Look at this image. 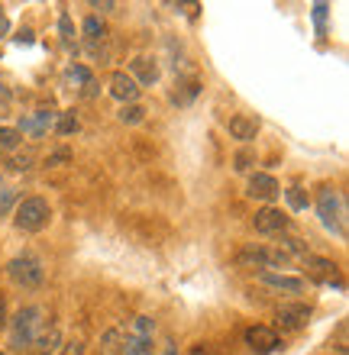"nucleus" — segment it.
Here are the masks:
<instances>
[{
    "label": "nucleus",
    "mask_w": 349,
    "mask_h": 355,
    "mask_svg": "<svg viewBox=\"0 0 349 355\" xmlns=\"http://www.w3.org/2000/svg\"><path fill=\"white\" fill-rule=\"evenodd\" d=\"M46 329V310L39 304H29V307H19V313L10 320V349L13 352H29L33 339Z\"/></svg>",
    "instance_id": "1"
},
{
    "label": "nucleus",
    "mask_w": 349,
    "mask_h": 355,
    "mask_svg": "<svg viewBox=\"0 0 349 355\" xmlns=\"http://www.w3.org/2000/svg\"><path fill=\"white\" fill-rule=\"evenodd\" d=\"M317 216H321V226L327 233L346 239V200L337 187H321L317 191Z\"/></svg>",
    "instance_id": "2"
},
{
    "label": "nucleus",
    "mask_w": 349,
    "mask_h": 355,
    "mask_svg": "<svg viewBox=\"0 0 349 355\" xmlns=\"http://www.w3.org/2000/svg\"><path fill=\"white\" fill-rule=\"evenodd\" d=\"M49 220H52V207H49L46 197H23V200L13 207V226L23 230V233L46 230Z\"/></svg>",
    "instance_id": "3"
},
{
    "label": "nucleus",
    "mask_w": 349,
    "mask_h": 355,
    "mask_svg": "<svg viewBox=\"0 0 349 355\" xmlns=\"http://www.w3.org/2000/svg\"><path fill=\"white\" fill-rule=\"evenodd\" d=\"M7 275H10V281H13L17 288L36 291V288H42V281H46V265H42L39 255L23 252V255H17V259H10Z\"/></svg>",
    "instance_id": "4"
},
{
    "label": "nucleus",
    "mask_w": 349,
    "mask_h": 355,
    "mask_svg": "<svg viewBox=\"0 0 349 355\" xmlns=\"http://www.w3.org/2000/svg\"><path fill=\"white\" fill-rule=\"evenodd\" d=\"M314 317V307L311 304H304V300H291V304H282V307L275 310V323L284 329V333H298L311 323Z\"/></svg>",
    "instance_id": "5"
},
{
    "label": "nucleus",
    "mask_w": 349,
    "mask_h": 355,
    "mask_svg": "<svg viewBox=\"0 0 349 355\" xmlns=\"http://www.w3.org/2000/svg\"><path fill=\"white\" fill-rule=\"evenodd\" d=\"M259 284H265L275 294H288V297H298V294H307V281L294 278V275H282V271H259L255 275Z\"/></svg>",
    "instance_id": "6"
},
{
    "label": "nucleus",
    "mask_w": 349,
    "mask_h": 355,
    "mask_svg": "<svg viewBox=\"0 0 349 355\" xmlns=\"http://www.w3.org/2000/svg\"><path fill=\"white\" fill-rule=\"evenodd\" d=\"M246 346H249V352H255V355H272V352H278V346H282V339H278V333H275L272 327H249L246 329Z\"/></svg>",
    "instance_id": "7"
},
{
    "label": "nucleus",
    "mask_w": 349,
    "mask_h": 355,
    "mask_svg": "<svg viewBox=\"0 0 349 355\" xmlns=\"http://www.w3.org/2000/svg\"><path fill=\"white\" fill-rule=\"evenodd\" d=\"M253 226H255V233H265V236H278L288 230V216L278 210V207H262L259 214L253 216Z\"/></svg>",
    "instance_id": "8"
},
{
    "label": "nucleus",
    "mask_w": 349,
    "mask_h": 355,
    "mask_svg": "<svg viewBox=\"0 0 349 355\" xmlns=\"http://www.w3.org/2000/svg\"><path fill=\"white\" fill-rule=\"evenodd\" d=\"M56 110H49V107H42V110H36L33 116H26V120H19L17 130L23 132V136H33V139H42L52 126H56Z\"/></svg>",
    "instance_id": "9"
},
{
    "label": "nucleus",
    "mask_w": 349,
    "mask_h": 355,
    "mask_svg": "<svg viewBox=\"0 0 349 355\" xmlns=\"http://www.w3.org/2000/svg\"><path fill=\"white\" fill-rule=\"evenodd\" d=\"M246 194L253 197V200H275V197L282 194V187H278V181H275L272 175H265V171H255V175H249V184H246Z\"/></svg>",
    "instance_id": "10"
},
{
    "label": "nucleus",
    "mask_w": 349,
    "mask_h": 355,
    "mask_svg": "<svg viewBox=\"0 0 349 355\" xmlns=\"http://www.w3.org/2000/svg\"><path fill=\"white\" fill-rule=\"evenodd\" d=\"M107 91H110V97L120 101V103H136L139 101V85H136L126 71H114L110 81H107Z\"/></svg>",
    "instance_id": "11"
},
{
    "label": "nucleus",
    "mask_w": 349,
    "mask_h": 355,
    "mask_svg": "<svg viewBox=\"0 0 349 355\" xmlns=\"http://www.w3.org/2000/svg\"><path fill=\"white\" fill-rule=\"evenodd\" d=\"M126 75H130L142 91V87H152L155 81H159V65H155V58L139 55V58H133L130 62V71H126Z\"/></svg>",
    "instance_id": "12"
},
{
    "label": "nucleus",
    "mask_w": 349,
    "mask_h": 355,
    "mask_svg": "<svg viewBox=\"0 0 349 355\" xmlns=\"http://www.w3.org/2000/svg\"><path fill=\"white\" fill-rule=\"evenodd\" d=\"M304 268H307V278L304 281H317V284H330L333 278H337V262H330V259H321V255H307V259H301Z\"/></svg>",
    "instance_id": "13"
},
{
    "label": "nucleus",
    "mask_w": 349,
    "mask_h": 355,
    "mask_svg": "<svg viewBox=\"0 0 349 355\" xmlns=\"http://www.w3.org/2000/svg\"><path fill=\"white\" fill-rule=\"evenodd\" d=\"M227 132L233 136L236 142H253L255 136H259V120L255 116H249V113H236V116H230L227 123Z\"/></svg>",
    "instance_id": "14"
},
{
    "label": "nucleus",
    "mask_w": 349,
    "mask_h": 355,
    "mask_svg": "<svg viewBox=\"0 0 349 355\" xmlns=\"http://www.w3.org/2000/svg\"><path fill=\"white\" fill-rule=\"evenodd\" d=\"M275 249H278V252H284L288 259H307V255H311L307 243H304L301 236H291L288 230H284V233H278V243H275Z\"/></svg>",
    "instance_id": "15"
},
{
    "label": "nucleus",
    "mask_w": 349,
    "mask_h": 355,
    "mask_svg": "<svg viewBox=\"0 0 349 355\" xmlns=\"http://www.w3.org/2000/svg\"><path fill=\"white\" fill-rule=\"evenodd\" d=\"M62 349V333L56 327L52 329H42L36 339H33V346H29V355H52Z\"/></svg>",
    "instance_id": "16"
},
{
    "label": "nucleus",
    "mask_w": 349,
    "mask_h": 355,
    "mask_svg": "<svg viewBox=\"0 0 349 355\" xmlns=\"http://www.w3.org/2000/svg\"><path fill=\"white\" fill-rule=\"evenodd\" d=\"M123 339H126V329H123V327H110L104 336H101V343H97V352H101V355H120Z\"/></svg>",
    "instance_id": "17"
},
{
    "label": "nucleus",
    "mask_w": 349,
    "mask_h": 355,
    "mask_svg": "<svg viewBox=\"0 0 349 355\" xmlns=\"http://www.w3.org/2000/svg\"><path fill=\"white\" fill-rule=\"evenodd\" d=\"M52 130H56V136H75V132L81 130V120H78L75 110H62L56 116V126H52Z\"/></svg>",
    "instance_id": "18"
},
{
    "label": "nucleus",
    "mask_w": 349,
    "mask_h": 355,
    "mask_svg": "<svg viewBox=\"0 0 349 355\" xmlns=\"http://www.w3.org/2000/svg\"><path fill=\"white\" fill-rule=\"evenodd\" d=\"M23 146V132L13 126H0V155H13Z\"/></svg>",
    "instance_id": "19"
},
{
    "label": "nucleus",
    "mask_w": 349,
    "mask_h": 355,
    "mask_svg": "<svg viewBox=\"0 0 349 355\" xmlns=\"http://www.w3.org/2000/svg\"><path fill=\"white\" fill-rule=\"evenodd\" d=\"M58 36H62V46L68 52H75L78 49V36H75V26H71V17H68V10L58 13Z\"/></svg>",
    "instance_id": "20"
},
{
    "label": "nucleus",
    "mask_w": 349,
    "mask_h": 355,
    "mask_svg": "<svg viewBox=\"0 0 349 355\" xmlns=\"http://www.w3.org/2000/svg\"><path fill=\"white\" fill-rule=\"evenodd\" d=\"M65 85L68 87H87L91 81H94V75H91V68H85V65H68L65 68Z\"/></svg>",
    "instance_id": "21"
},
{
    "label": "nucleus",
    "mask_w": 349,
    "mask_h": 355,
    "mask_svg": "<svg viewBox=\"0 0 349 355\" xmlns=\"http://www.w3.org/2000/svg\"><path fill=\"white\" fill-rule=\"evenodd\" d=\"M104 33H107V26H104V19L101 17H87L85 23H81V36H85V42H101L104 39Z\"/></svg>",
    "instance_id": "22"
},
{
    "label": "nucleus",
    "mask_w": 349,
    "mask_h": 355,
    "mask_svg": "<svg viewBox=\"0 0 349 355\" xmlns=\"http://www.w3.org/2000/svg\"><path fill=\"white\" fill-rule=\"evenodd\" d=\"M120 355H152V339L146 336H126Z\"/></svg>",
    "instance_id": "23"
},
{
    "label": "nucleus",
    "mask_w": 349,
    "mask_h": 355,
    "mask_svg": "<svg viewBox=\"0 0 349 355\" xmlns=\"http://www.w3.org/2000/svg\"><path fill=\"white\" fill-rule=\"evenodd\" d=\"M126 336H146V339H152V336H155V320H152V317H133L130 320V329H126Z\"/></svg>",
    "instance_id": "24"
},
{
    "label": "nucleus",
    "mask_w": 349,
    "mask_h": 355,
    "mask_svg": "<svg viewBox=\"0 0 349 355\" xmlns=\"http://www.w3.org/2000/svg\"><path fill=\"white\" fill-rule=\"evenodd\" d=\"M146 120V110H142L139 103H123L120 110V123H130V126H136V123Z\"/></svg>",
    "instance_id": "25"
},
{
    "label": "nucleus",
    "mask_w": 349,
    "mask_h": 355,
    "mask_svg": "<svg viewBox=\"0 0 349 355\" xmlns=\"http://www.w3.org/2000/svg\"><path fill=\"white\" fill-rule=\"evenodd\" d=\"M33 155H29V152H23V155H10V171H17V175H26V171H33Z\"/></svg>",
    "instance_id": "26"
},
{
    "label": "nucleus",
    "mask_w": 349,
    "mask_h": 355,
    "mask_svg": "<svg viewBox=\"0 0 349 355\" xmlns=\"http://www.w3.org/2000/svg\"><path fill=\"white\" fill-rule=\"evenodd\" d=\"M17 204H19L17 191H13V187H0V216H7Z\"/></svg>",
    "instance_id": "27"
},
{
    "label": "nucleus",
    "mask_w": 349,
    "mask_h": 355,
    "mask_svg": "<svg viewBox=\"0 0 349 355\" xmlns=\"http://www.w3.org/2000/svg\"><path fill=\"white\" fill-rule=\"evenodd\" d=\"M284 197H288L291 210H304V207H307V194H304V187H288Z\"/></svg>",
    "instance_id": "28"
},
{
    "label": "nucleus",
    "mask_w": 349,
    "mask_h": 355,
    "mask_svg": "<svg viewBox=\"0 0 349 355\" xmlns=\"http://www.w3.org/2000/svg\"><path fill=\"white\" fill-rule=\"evenodd\" d=\"M253 165H255V152H253V149H243V152H239V155L233 159V168H236V171H249Z\"/></svg>",
    "instance_id": "29"
},
{
    "label": "nucleus",
    "mask_w": 349,
    "mask_h": 355,
    "mask_svg": "<svg viewBox=\"0 0 349 355\" xmlns=\"http://www.w3.org/2000/svg\"><path fill=\"white\" fill-rule=\"evenodd\" d=\"M327 3H314V19H317V26H321V33H323V19H327Z\"/></svg>",
    "instance_id": "30"
},
{
    "label": "nucleus",
    "mask_w": 349,
    "mask_h": 355,
    "mask_svg": "<svg viewBox=\"0 0 349 355\" xmlns=\"http://www.w3.org/2000/svg\"><path fill=\"white\" fill-rule=\"evenodd\" d=\"M68 159H71V152L58 149V152H52V155H49V165H58V162H68Z\"/></svg>",
    "instance_id": "31"
},
{
    "label": "nucleus",
    "mask_w": 349,
    "mask_h": 355,
    "mask_svg": "<svg viewBox=\"0 0 349 355\" xmlns=\"http://www.w3.org/2000/svg\"><path fill=\"white\" fill-rule=\"evenodd\" d=\"M62 355H85V346L81 343H68V346H62Z\"/></svg>",
    "instance_id": "32"
},
{
    "label": "nucleus",
    "mask_w": 349,
    "mask_h": 355,
    "mask_svg": "<svg viewBox=\"0 0 349 355\" xmlns=\"http://www.w3.org/2000/svg\"><path fill=\"white\" fill-rule=\"evenodd\" d=\"M91 7H94V10H101V13H110V10H114L117 3H114V0H104V3H101V0H94Z\"/></svg>",
    "instance_id": "33"
},
{
    "label": "nucleus",
    "mask_w": 349,
    "mask_h": 355,
    "mask_svg": "<svg viewBox=\"0 0 349 355\" xmlns=\"http://www.w3.org/2000/svg\"><path fill=\"white\" fill-rule=\"evenodd\" d=\"M7 33H10V19H7V13L0 10V39H7Z\"/></svg>",
    "instance_id": "34"
},
{
    "label": "nucleus",
    "mask_w": 349,
    "mask_h": 355,
    "mask_svg": "<svg viewBox=\"0 0 349 355\" xmlns=\"http://www.w3.org/2000/svg\"><path fill=\"white\" fill-rule=\"evenodd\" d=\"M7 327V300H3V294H0V329Z\"/></svg>",
    "instance_id": "35"
},
{
    "label": "nucleus",
    "mask_w": 349,
    "mask_h": 355,
    "mask_svg": "<svg viewBox=\"0 0 349 355\" xmlns=\"http://www.w3.org/2000/svg\"><path fill=\"white\" fill-rule=\"evenodd\" d=\"M17 42H26V46H29V42H33V33H19Z\"/></svg>",
    "instance_id": "36"
},
{
    "label": "nucleus",
    "mask_w": 349,
    "mask_h": 355,
    "mask_svg": "<svg viewBox=\"0 0 349 355\" xmlns=\"http://www.w3.org/2000/svg\"><path fill=\"white\" fill-rule=\"evenodd\" d=\"M165 355H178V346H175V343H165Z\"/></svg>",
    "instance_id": "37"
},
{
    "label": "nucleus",
    "mask_w": 349,
    "mask_h": 355,
    "mask_svg": "<svg viewBox=\"0 0 349 355\" xmlns=\"http://www.w3.org/2000/svg\"><path fill=\"white\" fill-rule=\"evenodd\" d=\"M191 355H207V349H204V346H194V349H191Z\"/></svg>",
    "instance_id": "38"
}]
</instances>
